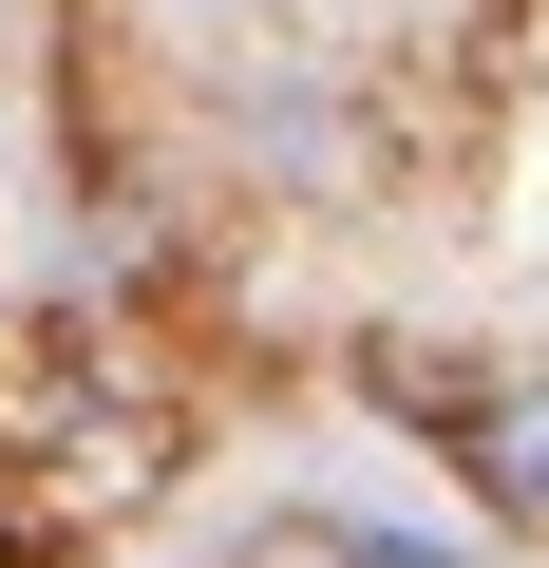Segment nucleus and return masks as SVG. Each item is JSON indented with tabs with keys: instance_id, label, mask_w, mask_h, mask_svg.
<instances>
[{
	"instance_id": "1",
	"label": "nucleus",
	"mask_w": 549,
	"mask_h": 568,
	"mask_svg": "<svg viewBox=\"0 0 549 568\" xmlns=\"http://www.w3.org/2000/svg\"><path fill=\"white\" fill-rule=\"evenodd\" d=\"M455 474H474L492 511H549V379H530V398H492V417L455 436Z\"/></svg>"
}]
</instances>
